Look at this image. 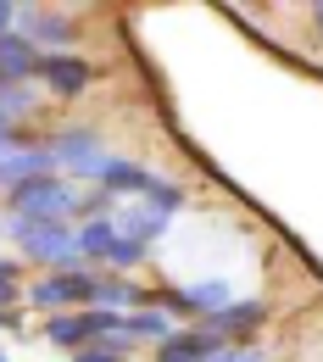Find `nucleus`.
<instances>
[{
    "instance_id": "nucleus-7",
    "label": "nucleus",
    "mask_w": 323,
    "mask_h": 362,
    "mask_svg": "<svg viewBox=\"0 0 323 362\" xmlns=\"http://www.w3.org/2000/svg\"><path fill=\"white\" fill-rule=\"evenodd\" d=\"M17 34L34 50L45 45V56H61V50L73 45V23H67L61 11H40V6H23V11H17Z\"/></svg>"
},
{
    "instance_id": "nucleus-19",
    "label": "nucleus",
    "mask_w": 323,
    "mask_h": 362,
    "mask_svg": "<svg viewBox=\"0 0 323 362\" xmlns=\"http://www.w3.org/2000/svg\"><path fill=\"white\" fill-rule=\"evenodd\" d=\"M73 362H129V351H117V346H84V351H73Z\"/></svg>"
},
{
    "instance_id": "nucleus-6",
    "label": "nucleus",
    "mask_w": 323,
    "mask_h": 362,
    "mask_svg": "<svg viewBox=\"0 0 323 362\" xmlns=\"http://www.w3.org/2000/svg\"><path fill=\"white\" fill-rule=\"evenodd\" d=\"M179 334V323L162 313V307H134V313L117 317V334L106 340V346H117V351H129V346H139V340H151V346H168Z\"/></svg>"
},
{
    "instance_id": "nucleus-13",
    "label": "nucleus",
    "mask_w": 323,
    "mask_h": 362,
    "mask_svg": "<svg viewBox=\"0 0 323 362\" xmlns=\"http://www.w3.org/2000/svg\"><path fill=\"white\" fill-rule=\"evenodd\" d=\"M90 307H106V313H134V307H145V296H139L129 279H117V273H95Z\"/></svg>"
},
{
    "instance_id": "nucleus-3",
    "label": "nucleus",
    "mask_w": 323,
    "mask_h": 362,
    "mask_svg": "<svg viewBox=\"0 0 323 362\" xmlns=\"http://www.w3.org/2000/svg\"><path fill=\"white\" fill-rule=\"evenodd\" d=\"M50 162L61 168V173H73V179H95L100 184V173H106V162H112V151L100 145V134H90V129H61V134H50Z\"/></svg>"
},
{
    "instance_id": "nucleus-10",
    "label": "nucleus",
    "mask_w": 323,
    "mask_h": 362,
    "mask_svg": "<svg viewBox=\"0 0 323 362\" xmlns=\"http://www.w3.org/2000/svg\"><path fill=\"white\" fill-rule=\"evenodd\" d=\"M50 173H56V162H50L45 145H11V151H0V189H17L28 179H50Z\"/></svg>"
},
{
    "instance_id": "nucleus-4",
    "label": "nucleus",
    "mask_w": 323,
    "mask_h": 362,
    "mask_svg": "<svg viewBox=\"0 0 323 362\" xmlns=\"http://www.w3.org/2000/svg\"><path fill=\"white\" fill-rule=\"evenodd\" d=\"M90 284L95 273L73 268V273H45L40 284H28V307H40V313H78V307H90Z\"/></svg>"
},
{
    "instance_id": "nucleus-22",
    "label": "nucleus",
    "mask_w": 323,
    "mask_h": 362,
    "mask_svg": "<svg viewBox=\"0 0 323 362\" xmlns=\"http://www.w3.org/2000/svg\"><path fill=\"white\" fill-rule=\"evenodd\" d=\"M0 151H11V117L0 112Z\"/></svg>"
},
{
    "instance_id": "nucleus-9",
    "label": "nucleus",
    "mask_w": 323,
    "mask_h": 362,
    "mask_svg": "<svg viewBox=\"0 0 323 362\" xmlns=\"http://www.w3.org/2000/svg\"><path fill=\"white\" fill-rule=\"evenodd\" d=\"M223 346H229V340H223L212 323H201V329H179L168 346H156V362H212Z\"/></svg>"
},
{
    "instance_id": "nucleus-17",
    "label": "nucleus",
    "mask_w": 323,
    "mask_h": 362,
    "mask_svg": "<svg viewBox=\"0 0 323 362\" xmlns=\"http://www.w3.org/2000/svg\"><path fill=\"white\" fill-rule=\"evenodd\" d=\"M17 279H23V268L0 257V329H17L23 323L17 317Z\"/></svg>"
},
{
    "instance_id": "nucleus-8",
    "label": "nucleus",
    "mask_w": 323,
    "mask_h": 362,
    "mask_svg": "<svg viewBox=\"0 0 323 362\" xmlns=\"http://www.w3.org/2000/svg\"><path fill=\"white\" fill-rule=\"evenodd\" d=\"M34 78H45L50 95H84L95 78V67L84 62V56H73V50H61V56H45L40 50V73Z\"/></svg>"
},
{
    "instance_id": "nucleus-2",
    "label": "nucleus",
    "mask_w": 323,
    "mask_h": 362,
    "mask_svg": "<svg viewBox=\"0 0 323 362\" xmlns=\"http://www.w3.org/2000/svg\"><path fill=\"white\" fill-rule=\"evenodd\" d=\"M78 201H84V195H78L73 184H61L56 173L6 189V212H11V218H34V223H73V218H78Z\"/></svg>"
},
{
    "instance_id": "nucleus-16",
    "label": "nucleus",
    "mask_w": 323,
    "mask_h": 362,
    "mask_svg": "<svg viewBox=\"0 0 323 362\" xmlns=\"http://www.w3.org/2000/svg\"><path fill=\"white\" fill-rule=\"evenodd\" d=\"M45 340L61 346V351H84L90 346V329H84V313H56L45 323Z\"/></svg>"
},
{
    "instance_id": "nucleus-23",
    "label": "nucleus",
    "mask_w": 323,
    "mask_h": 362,
    "mask_svg": "<svg viewBox=\"0 0 323 362\" xmlns=\"http://www.w3.org/2000/svg\"><path fill=\"white\" fill-rule=\"evenodd\" d=\"M312 23H318V34H323V0H318V6H312Z\"/></svg>"
},
{
    "instance_id": "nucleus-11",
    "label": "nucleus",
    "mask_w": 323,
    "mask_h": 362,
    "mask_svg": "<svg viewBox=\"0 0 323 362\" xmlns=\"http://www.w3.org/2000/svg\"><path fill=\"white\" fill-rule=\"evenodd\" d=\"M168 179H156L151 168H139V162H123V156H112L106 162V173H100V189L117 201V195H134V201H151L156 189H162Z\"/></svg>"
},
{
    "instance_id": "nucleus-21",
    "label": "nucleus",
    "mask_w": 323,
    "mask_h": 362,
    "mask_svg": "<svg viewBox=\"0 0 323 362\" xmlns=\"http://www.w3.org/2000/svg\"><path fill=\"white\" fill-rule=\"evenodd\" d=\"M17 11H23V6H6V0H0V40L17 34Z\"/></svg>"
},
{
    "instance_id": "nucleus-14",
    "label": "nucleus",
    "mask_w": 323,
    "mask_h": 362,
    "mask_svg": "<svg viewBox=\"0 0 323 362\" xmlns=\"http://www.w3.org/2000/svg\"><path fill=\"white\" fill-rule=\"evenodd\" d=\"M206 323H212V329L234 346V334H251V329H262V323H268V301H229L223 313L206 317Z\"/></svg>"
},
{
    "instance_id": "nucleus-12",
    "label": "nucleus",
    "mask_w": 323,
    "mask_h": 362,
    "mask_svg": "<svg viewBox=\"0 0 323 362\" xmlns=\"http://www.w3.org/2000/svg\"><path fill=\"white\" fill-rule=\"evenodd\" d=\"M34 73H40V50L28 45L23 34L0 40V84H28Z\"/></svg>"
},
{
    "instance_id": "nucleus-1",
    "label": "nucleus",
    "mask_w": 323,
    "mask_h": 362,
    "mask_svg": "<svg viewBox=\"0 0 323 362\" xmlns=\"http://www.w3.org/2000/svg\"><path fill=\"white\" fill-rule=\"evenodd\" d=\"M11 240H23V257L45 262L50 273L84 268V245L73 223H34V218H11Z\"/></svg>"
},
{
    "instance_id": "nucleus-5",
    "label": "nucleus",
    "mask_w": 323,
    "mask_h": 362,
    "mask_svg": "<svg viewBox=\"0 0 323 362\" xmlns=\"http://www.w3.org/2000/svg\"><path fill=\"white\" fill-rule=\"evenodd\" d=\"M151 301H162V307H173V313H184V317H218L234 301V284H223V279L173 284V290H162V296H151ZM151 301H145V307H151Z\"/></svg>"
},
{
    "instance_id": "nucleus-15",
    "label": "nucleus",
    "mask_w": 323,
    "mask_h": 362,
    "mask_svg": "<svg viewBox=\"0 0 323 362\" xmlns=\"http://www.w3.org/2000/svg\"><path fill=\"white\" fill-rule=\"evenodd\" d=\"M78 245H84V262H112V251H117V212L78 223Z\"/></svg>"
},
{
    "instance_id": "nucleus-24",
    "label": "nucleus",
    "mask_w": 323,
    "mask_h": 362,
    "mask_svg": "<svg viewBox=\"0 0 323 362\" xmlns=\"http://www.w3.org/2000/svg\"><path fill=\"white\" fill-rule=\"evenodd\" d=\"M0 362H6V357H0Z\"/></svg>"
},
{
    "instance_id": "nucleus-18",
    "label": "nucleus",
    "mask_w": 323,
    "mask_h": 362,
    "mask_svg": "<svg viewBox=\"0 0 323 362\" xmlns=\"http://www.w3.org/2000/svg\"><path fill=\"white\" fill-rule=\"evenodd\" d=\"M0 112L17 123V117H28L34 112V90L28 84H0Z\"/></svg>"
},
{
    "instance_id": "nucleus-20",
    "label": "nucleus",
    "mask_w": 323,
    "mask_h": 362,
    "mask_svg": "<svg viewBox=\"0 0 323 362\" xmlns=\"http://www.w3.org/2000/svg\"><path fill=\"white\" fill-rule=\"evenodd\" d=\"M212 362H268V357H262L257 346H223V351H218Z\"/></svg>"
}]
</instances>
